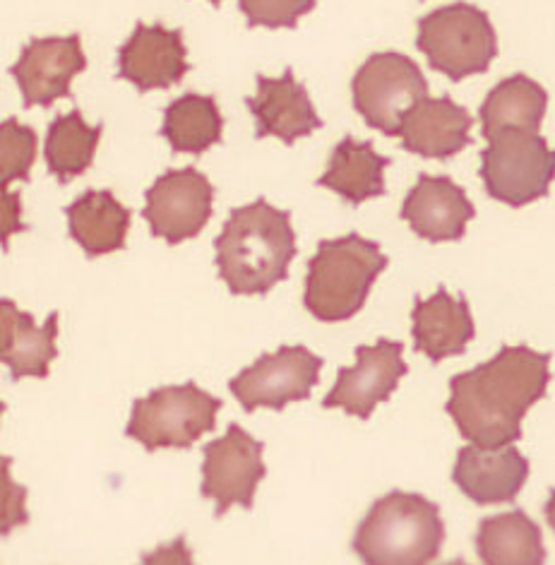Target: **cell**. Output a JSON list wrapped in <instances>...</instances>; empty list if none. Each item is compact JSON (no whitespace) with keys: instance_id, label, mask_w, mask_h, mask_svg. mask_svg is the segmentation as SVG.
Returning <instances> with one entry per match:
<instances>
[{"instance_id":"1","label":"cell","mask_w":555,"mask_h":565,"mask_svg":"<svg viewBox=\"0 0 555 565\" xmlns=\"http://www.w3.org/2000/svg\"><path fill=\"white\" fill-rule=\"evenodd\" d=\"M551 383V354L532 347H503L481 366L450 381L448 409L471 446L505 448L522 438V422Z\"/></svg>"},{"instance_id":"6","label":"cell","mask_w":555,"mask_h":565,"mask_svg":"<svg viewBox=\"0 0 555 565\" xmlns=\"http://www.w3.org/2000/svg\"><path fill=\"white\" fill-rule=\"evenodd\" d=\"M222 399L205 393L193 381L183 385H164L147 397L135 399L126 434L145 450L191 448L214 430Z\"/></svg>"},{"instance_id":"17","label":"cell","mask_w":555,"mask_h":565,"mask_svg":"<svg viewBox=\"0 0 555 565\" xmlns=\"http://www.w3.org/2000/svg\"><path fill=\"white\" fill-rule=\"evenodd\" d=\"M530 460L514 448L467 446L457 452L452 481L469 501L479 505L510 503L524 489Z\"/></svg>"},{"instance_id":"28","label":"cell","mask_w":555,"mask_h":565,"mask_svg":"<svg viewBox=\"0 0 555 565\" xmlns=\"http://www.w3.org/2000/svg\"><path fill=\"white\" fill-rule=\"evenodd\" d=\"M248 26L293 30L303 15L316 8V0H238Z\"/></svg>"},{"instance_id":"30","label":"cell","mask_w":555,"mask_h":565,"mask_svg":"<svg viewBox=\"0 0 555 565\" xmlns=\"http://www.w3.org/2000/svg\"><path fill=\"white\" fill-rule=\"evenodd\" d=\"M26 228L30 226L22 222V195L0 185V248L3 253L10 250V238L26 232Z\"/></svg>"},{"instance_id":"18","label":"cell","mask_w":555,"mask_h":565,"mask_svg":"<svg viewBox=\"0 0 555 565\" xmlns=\"http://www.w3.org/2000/svg\"><path fill=\"white\" fill-rule=\"evenodd\" d=\"M473 118L450 97H426L399 126L404 150L426 159H450L471 142Z\"/></svg>"},{"instance_id":"2","label":"cell","mask_w":555,"mask_h":565,"mask_svg":"<svg viewBox=\"0 0 555 565\" xmlns=\"http://www.w3.org/2000/svg\"><path fill=\"white\" fill-rule=\"evenodd\" d=\"M216 273L236 296H260L289 277L296 258L291 214L265 198L232 210L214 241Z\"/></svg>"},{"instance_id":"7","label":"cell","mask_w":555,"mask_h":565,"mask_svg":"<svg viewBox=\"0 0 555 565\" xmlns=\"http://www.w3.org/2000/svg\"><path fill=\"white\" fill-rule=\"evenodd\" d=\"M481 181L485 193L508 207H524L548 195L555 179V150L534 130L505 128L485 138Z\"/></svg>"},{"instance_id":"16","label":"cell","mask_w":555,"mask_h":565,"mask_svg":"<svg viewBox=\"0 0 555 565\" xmlns=\"http://www.w3.org/2000/svg\"><path fill=\"white\" fill-rule=\"evenodd\" d=\"M473 217H477V207L462 188L448 177L421 173L402 205V220L412 226L416 236L430 241V244L459 241Z\"/></svg>"},{"instance_id":"36","label":"cell","mask_w":555,"mask_h":565,"mask_svg":"<svg viewBox=\"0 0 555 565\" xmlns=\"http://www.w3.org/2000/svg\"><path fill=\"white\" fill-rule=\"evenodd\" d=\"M3 412H6V405H3V399H0V416H3Z\"/></svg>"},{"instance_id":"26","label":"cell","mask_w":555,"mask_h":565,"mask_svg":"<svg viewBox=\"0 0 555 565\" xmlns=\"http://www.w3.org/2000/svg\"><path fill=\"white\" fill-rule=\"evenodd\" d=\"M102 130L104 124L87 126L79 109L53 118L44 145L51 177H56L58 183H71L73 179L83 177L92 167L94 154H97Z\"/></svg>"},{"instance_id":"33","label":"cell","mask_w":555,"mask_h":565,"mask_svg":"<svg viewBox=\"0 0 555 565\" xmlns=\"http://www.w3.org/2000/svg\"><path fill=\"white\" fill-rule=\"evenodd\" d=\"M544 515H546V520H548V524H551V530L555 532V489L551 491L548 501H546V505H544Z\"/></svg>"},{"instance_id":"32","label":"cell","mask_w":555,"mask_h":565,"mask_svg":"<svg viewBox=\"0 0 555 565\" xmlns=\"http://www.w3.org/2000/svg\"><path fill=\"white\" fill-rule=\"evenodd\" d=\"M12 308H15V301L0 299V354H3V344H6V334H8Z\"/></svg>"},{"instance_id":"22","label":"cell","mask_w":555,"mask_h":565,"mask_svg":"<svg viewBox=\"0 0 555 565\" xmlns=\"http://www.w3.org/2000/svg\"><path fill=\"white\" fill-rule=\"evenodd\" d=\"M477 554L483 565H544V534L524 510L483 518L477 530Z\"/></svg>"},{"instance_id":"27","label":"cell","mask_w":555,"mask_h":565,"mask_svg":"<svg viewBox=\"0 0 555 565\" xmlns=\"http://www.w3.org/2000/svg\"><path fill=\"white\" fill-rule=\"evenodd\" d=\"M36 132L20 124L18 118H6L0 124V185L30 181L36 161Z\"/></svg>"},{"instance_id":"10","label":"cell","mask_w":555,"mask_h":565,"mask_svg":"<svg viewBox=\"0 0 555 565\" xmlns=\"http://www.w3.org/2000/svg\"><path fill=\"white\" fill-rule=\"evenodd\" d=\"M322 359L301 344L279 347L275 354H263L253 366L243 369L228 383L238 405L246 412H281L291 402H303L320 381Z\"/></svg>"},{"instance_id":"29","label":"cell","mask_w":555,"mask_h":565,"mask_svg":"<svg viewBox=\"0 0 555 565\" xmlns=\"http://www.w3.org/2000/svg\"><path fill=\"white\" fill-rule=\"evenodd\" d=\"M10 467V457L0 455V536H8L12 530L24 527L30 522L26 489L12 479Z\"/></svg>"},{"instance_id":"3","label":"cell","mask_w":555,"mask_h":565,"mask_svg":"<svg viewBox=\"0 0 555 565\" xmlns=\"http://www.w3.org/2000/svg\"><path fill=\"white\" fill-rule=\"evenodd\" d=\"M445 542L440 508L421 493L389 491L359 522L351 548L363 565H430Z\"/></svg>"},{"instance_id":"31","label":"cell","mask_w":555,"mask_h":565,"mask_svg":"<svg viewBox=\"0 0 555 565\" xmlns=\"http://www.w3.org/2000/svg\"><path fill=\"white\" fill-rule=\"evenodd\" d=\"M138 565H195L193 551L188 546L185 536H175L173 542L157 546L150 554H142Z\"/></svg>"},{"instance_id":"11","label":"cell","mask_w":555,"mask_h":565,"mask_svg":"<svg viewBox=\"0 0 555 565\" xmlns=\"http://www.w3.org/2000/svg\"><path fill=\"white\" fill-rule=\"evenodd\" d=\"M214 185L195 167L169 169L147 191L142 210L145 222L157 238L169 246H179L195 238L212 217Z\"/></svg>"},{"instance_id":"4","label":"cell","mask_w":555,"mask_h":565,"mask_svg":"<svg viewBox=\"0 0 555 565\" xmlns=\"http://www.w3.org/2000/svg\"><path fill=\"white\" fill-rule=\"evenodd\" d=\"M387 270V255L359 234L322 241L308 263L303 306L322 322L354 318L375 279Z\"/></svg>"},{"instance_id":"12","label":"cell","mask_w":555,"mask_h":565,"mask_svg":"<svg viewBox=\"0 0 555 565\" xmlns=\"http://www.w3.org/2000/svg\"><path fill=\"white\" fill-rule=\"evenodd\" d=\"M404 347L392 340L356 347V363L340 369L337 383L322 399L324 409H344L356 419H371L381 402H387L409 371L402 359Z\"/></svg>"},{"instance_id":"24","label":"cell","mask_w":555,"mask_h":565,"mask_svg":"<svg viewBox=\"0 0 555 565\" xmlns=\"http://www.w3.org/2000/svg\"><path fill=\"white\" fill-rule=\"evenodd\" d=\"M58 313H51L44 326H34L30 313L15 306L10 316V328L0 363L10 369L12 381L46 379L51 361L58 356Z\"/></svg>"},{"instance_id":"19","label":"cell","mask_w":555,"mask_h":565,"mask_svg":"<svg viewBox=\"0 0 555 565\" xmlns=\"http://www.w3.org/2000/svg\"><path fill=\"white\" fill-rule=\"evenodd\" d=\"M412 334L416 352L426 354L433 363L465 354L467 344L477 334L465 296H452L440 287L430 299H416Z\"/></svg>"},{"instance_id":"34","label":"cell","mask_w":555,"mask_h":565,"mask_svg":"<svg viewBox=\"0 0 555 565\" xmlns=\"http://www.w3.org/2000/svg\"><path fill=\"white\" fill-rule=\"evenodd\" d=\"M445 565H469L467 561H462V558H455V561H450V563H445Z\"/></svg>"},{"instance_id":"9","label":"cell","mask_w":555,"mask_h":565,"mask_svg":"<svg viewBox=\"0 0 555 565\" xmlns=\"http://www.w3.org/2000/svg\"><path fill=\"white\" fill-rule=\"evenodd\" d=\"M263 452V443L238 424L228 426L222 438L207 443L202 450L200 493L214 501V518H224L234 505L253 508L255 491L267 477Z\"/></svg>"},{"instance_id":"35","label":"cell","mask_w":555,"mask_h":565,"mask_svg":"<svg viewBox=\"0 0 555 565\" xmlns=\"http://www.w3.org/2000/svg\"><path fill=\"white\" fill-rule=\"evenodd\" d=\"M210 3H212L214 8H220V6H222V0H210Z\"/></svg>"},{"instance_id":"13","label":"cell","mask_w":555,"mask_h":565,"mask_svg":"<svg viewBox=\"0 0 555 565\" xmlns=\"http://www.w3.org/2000/svg\"><path fill=\"white\" fill-rule=\"evenodd\" d=\"M87 68L79 34L32 39L20 53L10 75L22 92L24 109L51 106L53 102L71 97L73 77Z\"/></svg>"},{"instance_id":"23","label":"cell","mask_w":555,"mask_h":565,"mask_svg":"<svg viewBox=\"0 0 555 565\" xmlns=\"http://www.w3.org/2000/svg\"><path fill=\"white\" fill-rule=\"evenodd\" d=\"M548 92L536 79L526 75H512L498 83L483 99L479 120L483 138H491L505 128L538 130L546 116Z\"/></svg>"},{"instance_id":"8","label":"cell","mask_w":555,"mask_h":565,"mask_svg":"<svg viewBox=\"0 0 555 565\" xmlns=\"http://www.w3.org/2000/svg\"><path fill=\"white\" fill-rule=\"evenodd\" d=\"M351 97L365 124L387 138H397L406 114L428 97V83L409 56L383 51L373 53L356 71Z\"/></svg>"},{"instance_id":"21","label":"cell","mask_w":555,"mask_h":565,"mask_svg":"<svg viewBox=\"0 0 555 565\" xmlns=\"http://www.w3.org/2000/svg\"><path fill=\"white\" fill-rule=\"evenodd\" d=\"M387 167L389 159L377 154L373 142L344 138L332 150L330 164L318 179V185L344 198L349 205H361L385 193Z\"/></svg>"},{"instance_id":"14","label":"cell","mask_w":555,"mask_h":565,"mask_svg":"<svg viewBox=\"0 0 555 565\" xmlns=\"http://www.w3.org/2000/svg\"><path fill=\"white\" fill-rule=\"evenodd\" d=\"M191 71L181 30L164 24H135V32L118 51V77L140 92L169 89Z\"/></svg>"},{"instance_id":"25","label":"cell","mask_w":555,"mask_h":565,"mask_svg":"<svg viewBox=\"0 0 555 565\" xmlns=\"http://www.w3.org/2000/svg\"><path fill=\"white\" fill-rule=\"evenodd\" d=\"M159 132L173 152L202 154L222 142L224 118L212 97L188 92L167 106Z\"/></svg>"},{"instance_id":"5","label":"cell","mask_w":555,"mask_h":565,"mask_svg":"<svg viewBox=\"0 0 555 565\" xmlns=\"http://www.w3.org/2000/svg\"><path fill=\"white\" fill-rule=\"evenodd\" d=\"M416 46L430 68L452 83L485 73L498 56V36L489 15L469 3L445 6L418 20Z\"/></svg>"},{"instance_id":"15","label":"cell","mask_w":555,"mask_h":565,"mask_svg":"<svg viewBox=\"0 0 555 565\" xmlns=\"http://www.w3.org/2000/svg\"><path fill=\"white\" fill-rule=\"evenodd\" d=\"M246 106L255 116L257 140L273 136L284 145H293L322 128L313 102L291 71H284L281 77L257 75V92L246 99Z\"/></svg>"},{"instance_id":"20","label":"cell","mask_w":555,"mask_h":565,"mask_svg":"<svg viewBox=\"0 0 555 565\" xmlns=\"http://www.w3.org/2000/svg\"><path fill=\"white\" fill-rule=\"evenodd\" d=\"M67 232L87 258L126 248L130 210L111 191H87L65 207Z\"/></svg>"}]
</instances>
